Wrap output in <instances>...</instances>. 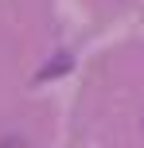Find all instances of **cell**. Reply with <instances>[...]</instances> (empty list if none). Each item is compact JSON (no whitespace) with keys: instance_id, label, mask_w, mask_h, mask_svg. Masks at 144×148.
Instances as JSON below:
<instances>
[{"instance_id":"1","label":"cell","mask_w":144,"mask_h":148,"mask_svg":"<svg viewBox=\"0 0 144 148\" xmlns=\"http://www.w3.org/2000/svg\"><path fill=\"white\" fill-rule=\"evenodd\" d=\"M0 148H23V144H20V140H16V136H8V140H4V144H0Z\"/></svg>"}]
</instances>
